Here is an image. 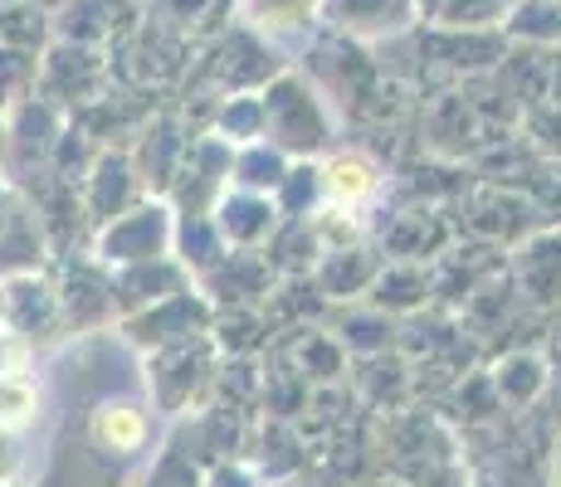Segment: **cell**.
<instances>
[{
  "instance_id": "cell-3",
  "label": "cell",
  "mask_w": 561,
  "mask_h": 487,
  "mask_svg": "<svg viewBox=\"0 0 561 487\" xmlns=\"http://www.w3.org/2000/svg\"><path fill=\"white\" fill-rule=\"evenodd\" d=\"M503 5H508V0H415L420 15L439 20V25H483V20H493Z\"/></svg>"
},
{
  "instance_id": "cell-4",
  "label": "cell",
  "mask_w": 561,
  "mask_h": 487,
  "mask_svg": "<svg viewBox=\"0 0 561 487\" xmlns=\"http://www.w3.org/2000/svg\"><path fill=\"white\" fill-rule=\"evenodd\" d=\"M35 409V390L25 381H0V425H25Z\"/></svg>"
},
{
  "instance_id": "cell-1",
  "label": "cell",
  "mask_w": 561,
  "mask_h": 487,
  "mask_svg": "<svg viewBox=\"0 0 561 487\" xmlns=\"http://www.w3.org/2000/svg\"><path fill=\"white\" fill-rule=\"evenodd\" d=\"M322 15L357 35H391L415 15V0H322Z\"/></svg>"
},
{
  "instance_id": "cell-6",
  "label": "cell",
  "mask_w": 561,
  "mask_h": 487,
  "mask_svg": "<svg viewBox=\"0 0 561 487\" xmlns=\"http://www.w3.org/2000/svg\"><path fill=\"white\" fill-rule=\"evenodd\" d=\"M332 186H337L342 195H362V190H371V166H366L362 156H342L337 166H332Z\"/></svg>"
},
{
  "instance_id": "cell-5",
  "label": "cell",
  "mask_w": 561,
  "mask_h": 487,
  "mask_svg": "<svg viewBox=\"0 0 561 487\" xmlns=\"http://www.w3.org/2000/svg\"><path fill=\"white\" fill-rule=\"evenodd\" d=\"M250 10L264 25H294L312 10V0H250Z\"/></svg>"
},
{
  "instance_id": "cell-7",
  "label": "cell",
  "mask_w": 561,
  "mask_h": 487,
  "mask_svg": "<svg viewBox=\"0 0 561 487\" xmlns=\"http://www.w3.org/2000/svg\"><path fill=\"white\" fill-rule=\"evenodd\" d=\"M0 312H5V298H0Z\"/></svg>"
},
{
  "instance_id": "cell-2",
  "label": "cell",
  "mask_w": 561,
  "mask_h": 487,
  "mask_svg": "<svg viewBox=\"0 0 561 487\" xmlns=\"http://www.w3.org/2000/svg\"><path fill=\"white\" fill-rule=\"evenodd\" d=\"M142 434H147V419L137 405H107V409H99V419H93V439H99L103 449L127 453L142 443Z\"/></svg>"
}]
</instances>
